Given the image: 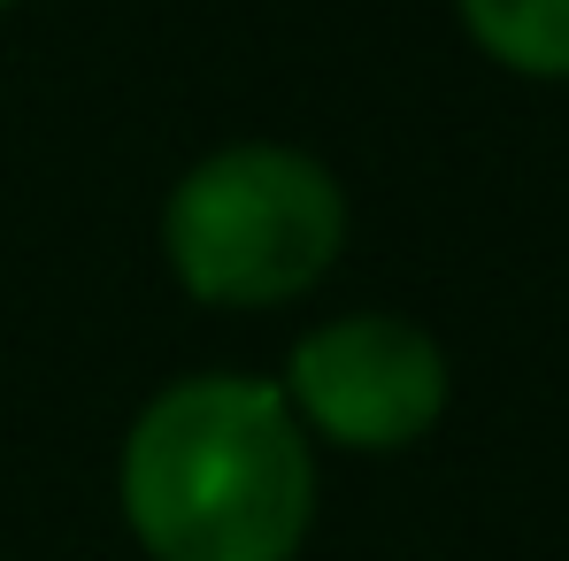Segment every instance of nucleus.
<instances>
[{
	"instance_id": "1",
	"label": "nucleus",
	"mask_w": 569,
	"mask_h": 561,
	"mask_svg": "<svg viewBox=\"0 0 569 561\" xmlns=\"http://www.w3.org/2000/svg\"><path fill=\"white\" fill-rule=\"evenodd\" d=\"M116 508L147 561H300L316 439L270 377H178L123 431Z\"/></svg>"
},
{
	"instance_id": "2",
	"label": "nucleus",
	"mask_w": 569,
	"mask_h": 561,
	"mask_svg": "<svg viewBox=\"0 0 569 561\" xmlns=\"http://www.w3.org/2000/svg\"><path fill=\"white\" fill-rule=\"evenodd\" d=\"M347 247L339 178L278 139H239L200 154L162 200L170 278L200 308H284Z\"/></svg>"
},
{
	"instance_id": "3",
	"label": "nucleus",
	"mask_w": 569,
	"mask_h": 561,
	"mask_svg": "<svg viewBox=\"0 0 569 561\" xmlns=\"http://www.w3.org/2000/svg\"><path fill=\"white\" fill-rule=\"evenodd\" d=\"M278 392L308 439L347 454H400L439 431L455 370L447 347L408 315H331L292 347Z\"/></svg>"
},
{
	"instance_id": "4",
	"label": "nucleus",
	"mask_w": 569,
	"mask_h": 561,
	"mask_svg": "<svg viewBox=\"0 0 569 561\" xmlns=\"http://www.w3.org/2000/svg\"><path fill=\"white\" fill-rule=\"evenodd\" d=\"M455 8L485 62L539 78V86L569 78V0H455Z\"/></svg>"
},
{
	"instance_id": "5",
	"label": "nucleus",
	"mask_w": 569,
	"mask_h": 561,
	"mask_svg": "<svg viewBox=\"0 0 569 561\" xmlns=\"http://www.w3.org/2000/svg\"><path fill=\"white\" fill-rule=\"evenodd\" d=\"M0 8H16V0H0Z\"/></svg>"
}]
</instances>
